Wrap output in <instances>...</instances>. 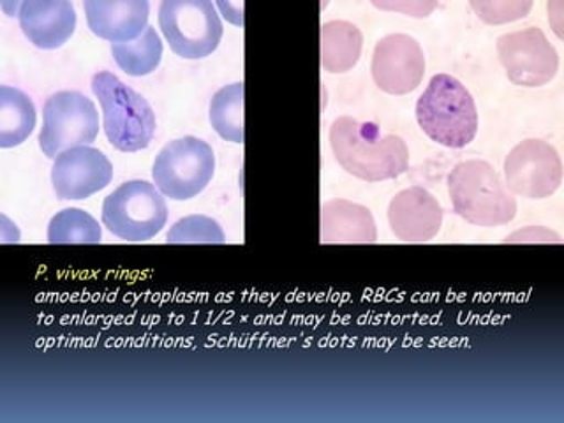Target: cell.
<instances>
[{
    "label": "cell",
    "instance_id": "cell-25",
    "mask_svg": "<svg viewBox=\"0 0 564 423\" xmlns=\"http://www.w3.org/2000/svg\"><path fill=\"white\" fill-rule=\"evenodd\" d=\"M375 6L383 9H397V11H404V13L413 14V17H427L432 9L436 8V2H402V4H384V2H375Z\"/></svg>",
    "mask_w": 564,
    "mask_h": 423
},
{
    "label": "cell",
    "instance_id": "cell-2",
    "mask_svg": "<svg viewBox=\"0 0 564 423\" xmlns=\"http://www.w3.org/2000/svg\"><path fill=\"white\" fill-rule=\"evenodd\" d=\"M422 131L448 149H463L475 140L478 111L475 99L457 78L436 75L416 102Z\"/></svg>",
    "mask_w": 564,
    "mask_h": 423
},
{
    "label": "cell",
    "instance_id": "cell-15",
    "mask_svg": "<svg viewBox=\"0 0 564 423\" xmlns=\"http://www.w3.org/2000/svg\"><path fill=\"white\" fill-rule=\"evenodd\" d=\"M88 29L111 43H129L145 32L150 6L147 0H85Z\"/></svg>",
    "mask_w": 564,
    "mask_h": 423
},
{
    "label": "cell",
    "instance_id": "cell-12",
    "mask_svg": "<svg viewBox=\"0 0 564 423\" xmlns=\"http://www.w3.org/2000/svg\"><path fill=\"white\" fill-rule=\"evenodd\" d=\"M113 178V166L101 150L76 147L62 152L52 167L53 189L61 199H85L106 189Z\"/></svg>",
    "mask_w": 564,
    "mask_h": 423
},
{
    "label": "cell",
    "instance_id": "cell-10",
    "mask_svg": "<svg viewBox=\"0 0 564 423\" xmlns=\"http://www.w3.org/2000/svg\"><path fill=\"white\" fill-rule=\"evenodd\" d=\"M498 55L508 78L520 87H542L560 69L557 52L536 26L501 35Z\"/></svg>",
    "mask_w": 564,
    "mask_h": 423
},
{
    "label": "cell",
    "instance_id": "cell-4",
    "mask_svg": "<svg viewBox=\"0 0 564 423\" xmlns=\"http://www.w3.org/2000/svg\"><path fill=\"white\" fill-rule=\"evenodd\" d=\"M93 90L101 102L105 132L111 145L122 152L147 149L155 134V113L145 97L102 70L93 78Z\"/></svg>",
    "mask_w": 564,
    "mask_h": 423
},
{
    "label": "cell",
    "instance_id": "cell-11",
    "mask_svg": "<svg viewBox=\"0 0 564 423\" xmlns=\"http://www.w3.org/2000/svg\"><path fill=\"white\" fill-rule=\"evenodd\" d=\"M370 70L383 93L393 96L413 93L425 75L422 46L411 35H387L376 44Z\"/></svg>",
    "mask_w": 564,
    "mask_h": 423
},
{
    "label": "cell",
    "instance_id": "cell-20",
    "mask_svg": "<svg viewBox=\"0 0 564 423\" xmlns=\"http://www.w3.org/2000/svg\"><path fill=\"white\" fill-rule=\"evenodd\" d=\"M210 123L223 140L243 143V84L219 88L210 101Z\"/></svg>",
    "mask_w": 564,
    "mask_h": 423
},
{
    "label": "cell",
    "instance_id": "cell-23",
    "mask_svg": "<svg viewBox=\"0 0 564 423\" xmlns=\"http://www.w3.org/2000/svg\"><path fill=\"white\" fill-rule=\"evenodd\" d=\"M471 8L484 22L498 25V23L516 22L520 18L528 17L529 11L533 8V2L531 0H501V2L498 0H489V2L473 0Z\"/></svg>",
    "mask_w": 564,
    "mask_h": 423
},
{
    "label": "cell",
    "instance_id": "cell-5",
    "mask_svg": "<svg viewBox=\"0 0 564 423\" xmlns=\"http://www.w3.org/2000/svg\"><path fill=\"white\" fill-rule=\"evenodd\" d=\"M167 207L155 185L131 181L120 185L102 203V225L128 242H147L163 231Z\"/></svg>",
    "mask_w": 564,
    "mask_h": 423
},
{
    "label": "cell",
    "instance_id": "cell-24",
    "mask_svg": "<svg viewBox=\"0 0 564 423\" xmlns=\"http://www.w3.org/2000/svg\"><path fill=\"white\" fill-rule=\"evenodd\" d=\"M510 243H528V242H555L561 243V237L554 231H549L545 228H538V226H531V228L524 229V231H517V234L510 235L505 240Z\"/></svg>",
    "mask_w": 564,
    "mask_h": 423
},
{
    "label": "cell",
    "instance_id": "cell-21",
    "mask_svg": "<svg viewBox=\"0 0 564 423\" xmlns=\"http://www.w3.org/2000/svg\"><path fill=\"white\" fill-rule=\"evenodd\" d=\"M101 226L82 208H66L50 220V243H99Z\"/></svg>",
    "mask_w": 564,
    "mask_h": 423
},
{
    "label": "cell",
    "instance_id": "cell-19",
    "mask_svg": "<svg viewBox=\"0 0 564 423\" xmlns=\"http://www.w3.org/2000/svg\"><path fill=\"white\" fill-rule=\"evenodd\" d=\"M111 53L123 73L129 76H147L158 69L163 57V41L154 26H147L138 40L111 44Z\"/></svg>",
    "mask_w": 564,
    "mask_h": 423
},
{
    "label": "cell",
    "instance_id": "cell-17",
    "mask_svg": "<svg viewBox=\"0 0 564 423\" xmlns=\"http://www.w3.org/2000/svg\"><path fill=\"white\" fill-rule=\"evenodd\" d=\"M364 48L360 29L344 20L322 26V64L328 73H346L357 66Z\"/></svg>",
    "mask_w": 564,
    "mask_h": 423
},
{
    "label": "cell",
    "instance_id": "cell-13",
    "mask_svg": "<svg viewBox=\"0 0 564 423\" xmlns=\"http://www.w3.org/2000/svg\"><path fill=\"white\" fill-rule=\"evenodd\" d=\"M441 223L440 203L419 185L395 194L388 207V225L402 242H429L440 234Z\"/></svg>",
    "mask_w": 564,
    "mask_h": 423
},
{
    "label": "cell",
    "instance_id": "cell-6",
    "mask_svg": "<svg viewBox=\"0 0 564 423\" xmlns=\"http://www.w3.org/2000/svg\"><path fill=\"white\" fill-rule=\"evenodd\" d=\"M159 26L178 57L205 58L223 40V22L210 0H163Z\"/></svg>",
    "mask_w": 564,
    "mask_h": 423
},
{
    "label": "cell",
    "instance_id": "cell-9",
    "mask_svg": "<svg viewBox=\"0 0 564 423\" xmlns=\"http://www.w3.org/2000/svg\"><path fill=\"white\" fill-rule=\"evenodd\" d=\"M505 178L510 193L528 199L549 198L563 182V163L554 147L542 140H525L505 159Z\"/></svg>",
    "mask_w": 564,
    "mask_h": 423
},
{
    "label": "cell",
    "instance_id": "cell-18",
    "mask_svg": "<svg viewBox=\"0 0 564 423\" xmlns=\"http://www.w3.org/2000/svg\"><path fill=\"white\" fill-rule=\"evenodd\" d=\"M35 128V108L31 97L14 87H0V147L22 145Z\"/></svg>",
    "mask_w": 564,
    "mask_h": 423
},
{
    "label": "cell",
    "instance_id": "cell-26",
    "mask_svg": "<svg viewBox=\"0 0 564 423\" xmlns=\"http://www.w3.org/2000/svg\"><path fill=\"white\" fill-rule=\"evenodd\" d=\"M217 8L223 11L225 18H228L229 22L235 25H243L242 4H231V2H219Z\"/></svg>",
    "mask_w": 564,
    "mask_h": 423
},
{
    "label": "cell",
    "instance_id": "cell-1",
    "mask_svg": "<svg viewBox=\"0 0 564 423\" xmlns=\"http://www.w3.org/2000/svg\"><path fill=\"white\" fill-rule=\"evenodd\" d=\"M330 145L340 166L360 181H390L408 172L410 152L404 140L381 134L376 123L340 117L332 123Z\"/></svg>",
    "mask_w": 564,
    "mask_h": 423
},
{
    "label": "cell",
    "instance_id": "cell-7",
    "mask_svg": "<svg viewBox=\"0 0 564 423\" xmlns=\"http://www.w3.org/2000/svg\"><path fill=\"white\" fill-rule=\"evenodd\" d=\"M216 170V155L207 141L184 137L170 141L155 158L152 176L159 193L175 202L198 196Z\"/></svg>",
    "mask_w": 564,
    "mask_h": 423
},
{
    "label": "cell",
    "instance_id": "cell-8",
    "mask_svg": "<svg viewBox=\"0 0 564 423\" xmlns=\"http://www.w3.org/2000/svg\"><path fill=\"white\" fill-rule=\"evenodd\" d=\"M99 134V113L93 99L75 90L53 94L43 110L40 147L43 154L57 159L62 152L88 145Z\"/></svg>",
    "mask_w": 564,
    "mask_h": 423
},
{
    "label": "cell",
    "instance_id": "cell-3",
    "mask_svg": "<svg viewBox=\"0 0 564 423\" xmlns=\"http://www.w3.org/2000/svg\"><path fill=\"white\" fill-rule=\"evenodd\" d=\"M448 193L457 216L484 228L501 226L517 216V202L487 161H464L448 176Z\"/></svg>",
    "mask_w": 564,
    "mask_h": 423
},
{
    "label": "cell",
    "instance_id": "cell-16",
    "mask_svg": "<svg viewBox=\"0 0 564 423\" xmlns=\"http://www.w3.org/2000/svg\"><path fill=\"white\" fill-rule=\"evenodd\" d=\"M375 217L369 208L348 199H330L322 207L323 243H375Z\"/></svg>",
    "mask_w": 564,
    "mask_h": 423
},
{
    "label": "cell",
    "instance_id": "cell-22",
    "mask_svg": "<svg viewBox=\"0 0 564 423\" xmlns=\"http://www.w3.org/2000/svg\"><path fill=\"white\" fill-rule=\"evenodd\" d=\"M166 240L167 243H225V234L212 217L189 216L176 220Z\"/></svg>",
    "mask_w": 564,
    "mask_h": 423
},
{
    "label": "cell",
    "instance_id": "cell-14",
    "mask_svg": "<svg viewBox=\"0 0 564 423\" xmlns=\"http://www.w3.org/2000/svg\"><path fill=\"white\" fill-rule=\"evenodd\" d=\"M18 20L26 40L41 50L61 48L75 34L76 11L67 0H25Z\"/></svg>",
    "mask_w": 564,
    "mask_h": 423
}]
</instances>
